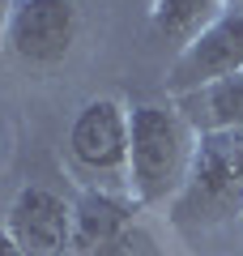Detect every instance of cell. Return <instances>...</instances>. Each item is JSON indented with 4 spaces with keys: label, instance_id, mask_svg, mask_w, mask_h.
Instances as JSON below:
<instances>
[{
    "label": "cell",
    "instance_id": "6da1fadb",
    "mask_svg": "<svg viewBox=\"0 0 243 256\" xmlns=\"http://www.w3.org/2000/svg\"><path fill=\"white\" fill-rule=\"evenodd\" d=\"M188 146L175 111L141 102L128 111V180L141 201H162L184 184Z\"/></svg>",
    "mask_w": 243,
    "mask_h": 256
},
{
    "label": "cell",
    "instance_id": "7a4b0ae2",
    "mask_svg": "<svg viewBox=\"0 0 243 256\" xmlns=\"http://www.w3.org/2000/svg\"><path fill=\"white\" fill-rule=\"evenodd\" d=\"M239 196H243V128L209 132L196 158L188 162L180 210L192 218H218V214H230Z\"/></svg>",
    "mask_w": 243,
    "mask_h": 256
},
{
    "label": "cell",
    "instance_id": "3957f363",
    "mask_svg": "<svg viewBox=\"0 0 243 256\" xmlns=\"http://www.w3.org/2000/svg\"><path fill=\"white\" fill-rule=\"evenodd\" d=\"M4 34L13 56L30 64H56L77 38V9L72 0H13Z\"/></svg>",
    "mask_w": 243,
    "mask_h": 256
},
{
    "label": "cell",
    "instance_id": "277c9868",
    "mask_svg": "<svg viewBox=\"0 0 243 256\" xmlns=\"http://www.w3.org/2000/svg\"><path fill=\"white\" fill-rule=\"evenodd\" d=\"M239 68H243V13H226V18H214L180 52V60L171 64V90L188 94L226 73H239Z\"/></svg>",
    "mask_w": 243,
    "mask_h": 256
},
{
    "label": "cell",
    "instance_id": "5b68a950",
    "mask_svg": "<svg viewBox=\"0 0 243 256\" xmlns=\"http://www.w3.org/2000/svg\"><path fill=\"white\" fill-rule=\"evenodd\" d=\"M68 154L94 175H111L128 166V111L116 98H94L77 111L68 128Z\"/></svg>",
    "mask_w": 243,
    "mask_h": 256
},
{
    "label": "cell",
    "instance_id": "8992f818",
    "mask_svg": "<svg viewBox=\"0 0 243 256\" xmlns=\"http://www.w3.org/2000/svg\"><path fill=\"white\" fill-rule=\"evenodd\" d=\"M9 235L22 256H64L72 248V205L52 188H22L9 210Z\"/></svg>",
    "mask_w": 243,
    "mask_h": 256
},
{
    "label": "cell",
    "instance_id": "52a82bcc",
    "mask_svg": "<svg viewBox=\"0 0 243 256\" xmlns=\"http://www.w3.org/2000/svg\"><path fill=\"white\" fill-rule=\"evenodd\" d=\"M128 239V205L107 192H86L72 205V256H107Z\"/></svg>",
    "mask_w": 243,
    "mask_h": 256
},
{
    "label": "cell",
    "instance_id": "ba28073f",
    "mask_svg": "<svg viewBox=\"0 0 243 256\" xmlns=\"http://www.w3.org/2000/svg\"><path fill=\"white\" fill-rule=\"evenodd\" d=\"M184 120L200 132H230V128H243V68L239 73H226L218 82L200 86V90L180 94Z\"/></svg>",
    "mask_w": 243,
    "mask_h": 256
},
{
    "label": "cell",
    "instance_id": "9c48e42d",
    "mask_svg": "<svg viewBox=\"0 0 243 256\" xmlns=\"http://www.w3.org/2000/svg\"><path fill=\"white\" fill-rule=\"evenodd\" d=\"M209 13H214V0H154V30L188 47L209 26Z\"/></svg>",
    "mask_w": 243,
    "mask_h": 256
},
{
    "label": "cell",
    "instance_id": "30bf717a",
    "mask_svg": "<svg viewBox=\"0 0 243 256\" xmlns=\"http://www.w3.org/2000/svg\"><path fill=\"white\" fill-rule=\"evenodd\" d=\"M0 256H22V248L13 244V235H9V226H0Z\"/></svg>",
    "mask_w": 243,
    "mask_h": 256
},
{
    "label": "cell",
    "instance_id": "8fae6325",
    "mask_svg": "<svg viewBox=\"0 0 243 256\" xmlns=\"http://www.w3.org/2000/svg\"><path fill=\"white\" fill-rule=\"evenodd\" d=\"M9 9H13L9 0H0V26H9Z\"/></svg>",
    "mask_w": 243,
    "mask_h": 256
}]
</instances>
